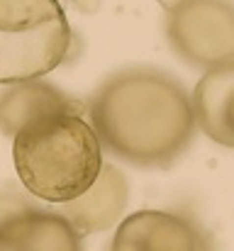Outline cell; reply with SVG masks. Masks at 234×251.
Masks as SVG:
<instances>
[{"mask_svg": "<svg viewBox=\"0 0 234 251\" xmlns=\"http://www.w3.org/2000/svg\"><path fill=\"white\" fill-rule=\"evenodd\" d=\"M0 251H83V244L56 210L42 207L0 227Z\"/></svg>", "mask_w": 234, "mask_h": 251, "instance_id": "obj_9", "label": "cell"}, {"mask_svg": "<svg viewBox=\"0 0 234 251\" xmlns=\"http://www.w3.org/2000/svg\"><path fill=\"white\" fill-rule=\"evenodd\" d=\"M190 102L198 129L215 144L234 149V54L203 74Z\"/></svg>", "mask_w": 234, "mask_h": 251, "instance_id": "obj_7", "label": "cell"}, {"mask_svg": "<svg viewBox=\"0 0 234 251\" xmlns=\"http://www.w3.org/2000/svg\"><path fill=\"white\" fill-rule=\"evenodd\" d=\"M163 32L176 59L208 71L234 54V0H181L166 12Z\"/></svg>", "mask_w": 234, "mask_h": 251, "instance_id": "obj_4", "label": "cell"}, {"mask_svg": "<svg viewBox=\"0 0 234 251\" xmlns=\"http://www.w3.org/2000/svg\"><path fill=\"white\" fill-rule=\"evenodd\" d=\"M158 2H161V7H163V10L168 12V10H171V7H176V5H178L181 0H158Z\"/></svg>", "mask_w": 234, "mask_h": 251, "instance_id": "obj_12", "label": "cell"}, {"mask_svg": "<svg viewBox=\"0 0 234 251\" xmlns=\"http://www.w3.org/2000/svg\"><path fill=\"white\" fill-rule=\"evenodd\" d=\"M88 112L103 149L137 168L173 166L198 129L185 85L154 66H130L107 76Z\"/></svg>", "mask_w": 234, "mask_h": 251, "instance_id": "obj_1", "label": "cell"}, {"mask_svg": "<svg viewBox=\"0 0 234 251\" xmlns=\"http://www.w3.org/2000/svg\"><path fill=\"white\" fill-rule=\"evenodd\" d=\"M59 2H61V5H64V0H59Z\"/></svg>", "mask_w": 234, "mask_h": 251, "instance_id": "obj_13", "label": "cell"}, {"mask_svg": "<svg viewBox=\"0 0 234 251\" xmlns=\"http://www.w3.org/2000/svg\"><path fill=\"white\" fill-rule=\"evenodd\" d=\"M42 207H47V205H42L37 198H32L22 185H15V183L0 185V227L20 215H27V212H34Z\"/></svg>", "mask_w": 234, "mask_h": 251, "instance_id": "obj_10", "label": "cell"}, {"mask_svg": "<svg viewBox=\"0 0 234 251\" xmlns=\"http://www.w3.org/2000/svg\"><path fill=\"white\" fill-rule=\"evenodd\" d=\"M66 5H71L80 15H95L100 10V0H64Z\"/></svg>", "mask_w": 234, "mask_h": 251, "instance_id": "obj_11", "label": "cell"}, {"mask_svg": "<svg viewBox=\"0 0 234 251\" xmlns=\"http://www.w3.org/2000/svg\"><path fill=\"white\" fill-rule=\"evenodd\" d=\"M74 42L59 0H0V85L44 78L71 59Z\"/></svg>", "mask_w": 234, "mask_h": 251, "instance_id": "obj_3", "label": "cell"}, {"mask_svg": "<svg viewBox=\"0 0 234 251\" xmlns=\"http://www.w3.org/2000/svg\"><path fill=\"white\" fill-rule=\"evenodd\" d=\"M127 205H130L127 176L115 164H103L95 183L83 195H78L76 200L59 205L56 212L83 239L88 234H98V232H105L120 225Z\"/></svg>", "mask_w": 234, "mask_h": 251, "instance_id": "obj_6", "label": "cell"}, {"mask_svg": "<svg viewBox=\"0 0 234 251\" xmlns=\"http://www.w3.org/2000/svg\"><path fill=\"white\" fill-rule=\"evenodd\" d=\"M20 185L47 205L83 195L103 168V144L80 112L34 120L12 137Z\"/></svg>", "mask_w": 234, "mask_h": 251, "instance_id": "obj_2", "label": "cell"}, {"mask_svg": "<svg viewBox=\"0 0 234 251\" xmlns=\"http://www.w3.org/2000/svg\"><path fill=\"white\" fill-rule=\"evenodd\" d=\"M107 251H215V244L190 215L139 210L122 217Z\"/></svg>", "mask_w": 234, "mask_h": 251, "instance_id": "obj_5", "label": "cell"}, {"mask_svg": "<svg viewBox=\"0 0 234 251\" xmlns=\"http://www.w3.org/2000/svg\"><path fill=\"white\" fill-rule=\"evenodd\" d=\"M61 112H80V107L64 90L42 78L5 85L0 90V132L5 137H15L34 120Z\"/></svg>", "mask_w": 234, "mask_h": 251, "instance_id": "obj_8", "label": "cell"}]
</instances>
